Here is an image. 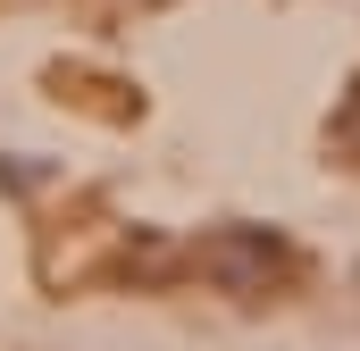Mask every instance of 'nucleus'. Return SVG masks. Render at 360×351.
Instances as JSON below:
<instances>
[{"mask_svg":"<svg viewBox=\"0 0 360 351\" xmlns=\"http://www.w3.org/2000/svg\"><path fill=\"white\" fill-rule=\"evenodd\" d=\"M201 267H210L226 293H243V301H252V293L293 284V267H302V260H293V243H276L269 226H226V234H210V243H201Z\"/></svg>","mask_w":360,"mask_h":351,"instance_id":"obj_1","label":"nucleus"}]
</instances>
